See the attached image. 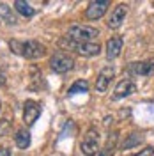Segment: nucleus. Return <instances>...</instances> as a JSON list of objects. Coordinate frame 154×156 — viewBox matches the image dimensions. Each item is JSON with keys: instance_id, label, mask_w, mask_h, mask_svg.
<instances>
[{"instance_id": "16", "label": "nucleus", "mask_w": 154, "mask_h": 156, "mask_svg": "<svg viewBox=\"0 0 154 156\" xmlns=\"http://www.w3.org/2000/svg\"><path fill=\"white\" fill-rule=\"evenodd\" d=\"M142 140H144V136L140 135V133H131V135H128V138L122 142V149H131V147L138 146Z\"/></svg>"}, {"instance_id": "11", "label": "nucleus", "mask_w": 154, "mask_h": 156, "mask_svg": "<svg viewBox=\"0 0 154 156\" xmlns=\"http://www.w3.org/2000/svg\"><path fill=\"white\" fill-rule=\"evenodd\" d=\"M129 71L136 76H149L154 73V58L152 60H142V62H133L129 66Z\"/></svg>"}, {"instance_id": "9", "label": "nucleus", "mask_w": 154, "mask_h": 156, "mask_svg": "<svg viewBox=\"0 0 154 156\" xmlns=\"http://www.w3.org/2000/svg\"><path fill=\"white\" fill-rule=\"evenodd\" d=\"M135 90H136V87H135V83H133V80L131 78H124V80H121L117 83L115 90H114V99H122V98L133 94Z\"/></svg>"}, {"instance_id": "4", "label": "nucleus", "mask_w": 154, "mask_h": 156, "mask_svg": "<svg viewBox=\"0 0 154 156\" xmlns=\"http://www.w3.org/2000/svg\"><path fill=\"white\" fill-rule=\"evenodd\" d=\"M73 66H75V58L71 55H68V53H64V51H57L50 58V68L53 69L55 73H60V75L71 71Z\"/></svg>"}, {"instance_id": "22", "label": "nucleus", "mask_w": 154, "mask_h": 156, "mask_svg": "<svg viewBox=\"0 0 154 156\" xmlns=\"http://www.w3.org/2000/svg\"><path fill=\"white\" fill-rule=\"evenodd\" d=\"M0 110H2V101H0Z\"/></svg>"}, {"instance_id": "21", "label": "nucleus", "mask_w": 154, "mask_h": 156, "mask_svg": "<svg viewBox=\"0 0 154 156\" xmlns=\"http://www.w3.org/2000/svg\"><path fill=\"white\" fill-rule=\"evenodd\" d=\"M4 83H5V76H4V75H0V87H2Z\"/></svg>"}, {"instance_id": "14", "label": "nucleus", "mask_w": 154, "mask_h": 156, "mask_svg": "<svg viewBox=\"0 0 154 156\" xmlns=\"http://www.w3.org/2000/svg\"><path fill=\"white\" fill-rule=\"evenodd\" d=\"M14 9L18 11L21 16H25V18H32L36 14V9L30 5L29 2H23V0H16L14 2Z\"/></svg>"}, {"instance_id": "12", "label": "nucleus", "mask_w": 154, "mask_h": 156, "mask_svg": "<svg viewBox=\"0 0 154 156\" xmlns=\"http://www.w3.org/2000/svg\"><path fill=\"white\" fill-rule=\"evenodd\" d=\"M126 12H128L126 4H119L115 9L112 11L110 18H108V27H110V29H119V27L122 25L124 18H126Z\"/></svg>"}, {"instance_id": "2", "label": "nucleus", "mask_w": 154, "mask_h": 156, "mask_svg": "<svg viewBox=\"0 0 154 156\" xmlns=\"http://www.w3.org/2000/svg\"><path fill=\"white\" fill-rule=\"evenodd\" d=\"M58 44L62 48L75 50L83 57H94V55H99V51H101V44L99 43H78V41H73L71 37H68V36L60 39Z\"/></svg>"}, {"instance_id": "10", "label": "nucleus", "mask_w": 154, "mask_h": 156, "mask_svg": "<svg viewBox=\"0 0 154 156\" xmlns=\"http://www.w3.org/2000/svg\"><path fill=\"white\" fill-rule=\"evenodd\" d=\"M122 44H124V41L121 36H114V37H110L106 41V58L108 60H114L121 55V50H122Z\"/></svg>"}, {"instance_id": "19", "label": "nucleus", "mask_w": 154, "mask_h": 156, "mask_svg": "<svg viewBox=\"0 0 154 156\" xmlns=\"http://www.w3.org/2000/svg\"><path fill=\"white\" fill-rule=\"evenodd\" d=\"M0 156H11V151L7 147H0Z\"/></svg>"}, {"instance_id": "20", "label": "nucleus", "mask_w": 154, "mask_h": 156, "mask_svg": "<svg viewBox=\"0 0 154 156\" xmlns=\"http://www.w3.org/2000/svg\"><path fill=\"white\" fill-rule=\"evenodd\" d=\"M97 156H112V154H110L108 151H99V153H97Z\"/></svg>"}, {"instance_id": "17", "label": "nucleus", "mask_w": 154, "mask_h": 156, "mask_svg": "<svg viewBox=\"0 0 154 156\" xmlns=\"http://www.w3.org/2000/svg\"><path fill=\"white\" fill-rule=\"evenodd\" d=\"M87 90H89V83H87L85 80H78V82H75V83L69 87L68 94L69 96H75L78 92H87Z\"/></svg>"}, {"instance_id": "13", "label": "nucleus", "mask_w": 154, "mask_h": 156, "mask_svg": "<svg viewBox=\"0 0 154 156\" xmlns=\"http://www.w3.org/2000/svg\"><path fill=\"white\" fill-rule=\"evenodd\" d=\"M14 144L19 147V149H27L30 146V131L29 129H25V128H21L16 131V135H14Z\"/></svg>"}, {"instance_id": "1", "label": "nucleus", "mask_w": 154, "mask_h": 156, "mask_svg": "<svg viewBox=\"0 0 154 156\" xmlns=\"http://www.w3.org/2000/svg\"><path fill=\"white\" fill-rule=\"evenodd\" d=\"M9 48L12 53L25 58H41L46 53V46L41 44L39 41H34V39H29V41L12 39V41H9Z\"/></svg>"}, {"instance_id": "3", "label": "nucleus", "mask_w": 154, "mask_h": 156, "mask_svg": "<svg viewBox=\"0 0 154 156\" xmlns=\"http://www.w3.org/2000/svg\"><path fill=\"white\" fill-rule=\"evenodd\" d=\"M68 37L78 43H94V39L99 37V30L89 25H73L68 30Z\"/></svg>"}, {"instance_id": "18", "label": "nucleus", "mask_w": 154, "mask_h": 156, "mask_svg": "<svg viewBox=\"0 0 154 156\" xmlns=\"http://www.w3.org/2000/svg\"><path fill=\"white\" fill-rule=\"evenodd\" d=\"M131 156H154V147H145V149H140V153H135Z\"/></svg>"}, {"instance_id": "15", "label": "nucleus", "mask_w": 154, "mask_h": 156, "mask_svg": "<svg viewBox=\"0 0 154 156\" xmlns=\"http://www.w3.org/2000/svg\"><path fill=\"white\" fill-rule=\"evenodd\" d=\"M0 20L9 23V25H16V18L12 14V11L7 4H0Z\"/></svg>"}, {"instance_id": "5", "label": "nucleus", "mask_w": 154, "mask_h": 156, "mask_svg": "<svg viewBox=\"0 0 154 156\" xmlns=\"http://www.w3.org/2000/svg\"><path fill=\"white\" fill-rule=\"evenodd\" d=\"M80 149L85 156H94L99 153V133H97L94 128H90L85 133L82 144H80Z\"/></svg>"}, {"instance_id": "6", "label": "nucleus", "mask_w": 154, "mask_h": 156, "mask_svg": "<svg viewBox=\"0 0 154 156\" xmlns=\"http://www.w3.org/2000/svg\"><path fill=\"white\" fill-rule=\"evenodd\" d=\"M41 115V105L34 99H27L25 105H23V121L27 126H32L36 124V121Z\"/></svg>"}, {"instance_id": "7", "label": "nucleus", "mask_w": 154, "mask_h": 156, "mask_svg": "<svg viewBox=\"0 0 154 156\" xmlns=\"http://www.w3.org/2000/svg\"><path fill=\"white\" fill-rule=\"evenodd\" d=\"M108 5H110V2H108V0H94V2H90V4H89V7H87V11H85L87 20H99V18H103V14L106 12Z\"/></svg>"}, {"instance_id": "8", "label": "nucleus", "mask_w": 154, "mask_h": 156, "mask_svg": "<svg viewBox=\"0 0 154 156\" xmlns=\"http://www.w3.org/2000/svg\"><path fill=\"white\" fill-rule=\"evenodd\" d=\"M114 75H115V69L112 68V66H106V68H103L99 71V75L96 78V90L97 92H106L108 90Z\"/></svg>"}]
</instances>
